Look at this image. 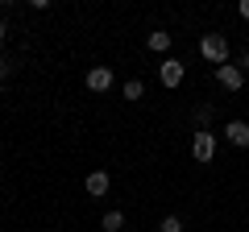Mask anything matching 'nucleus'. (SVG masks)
Listing matches in <instances>:
<instances>
[{
    "label": "nucleus",
    "instance_id": "f257e3e1",
    "mask_svg": "<svg viewBox=\"0 0 249 232\" xmlns=\"http://www.w3.org/2000/svg\"><path fill=\"white\" fill-rule=\"evenodd\" d=\"M199 54H204L208 63L224 66V63H229V42H224V33H204V37H199Z\"/></svg>",
    "mask_w": 249,
    "mask_h": 232
},
{
    "label": "nucleus",
    "instance_id": "f03ea898",
    "mask_svg": "<svg viewBox=\"0 0 249 232\" xmlns=\"http://www.w3.org/2000/svg\"><path fill=\"white\" fill-rule=\"evenodd\" d=\"M216 133H208V129H196V137H191V158L199 162V166H208V162L216 158Z\"/></svg>",
    "mask_w": 249,
    "mask_h": 232
},
{
    "label": "nucleus",
    "instance_id": "7ed1b4c3",
    "mask_svg": "<svg viewBox=\"0 0 249 232\" xmlns=\"http://www.w3.org/2000/svg\"><path fill=\"white\" fill-rule=\"evenodd\" d=\"M216 79H220L224 91H241V87H245V71H241V66H229V63L216 66Z\"/></svg>",
    "mask_w": 249,
    "mask_h": 232
},
{
    "label": "nucleus",
    "instance_id": "20e7f679",
    "mask_svg": "<svg viewBox=\"0 0 249 232\" xmlns=\"http://www.w3.org/2000/svg\"><path fill=\"white\" fill-rule=\"evenodd\" d=\"M183 63H178V58H166V63L158 66V79H162V87H178V83H183Z\"/></svg>",
    "mask_w": 249,
    "mask_h": 232
},
{
    "label": "nucleus",
    "instance_id": "39448f33",
    "mask_svg": "<svg viewBox=\"0 0 249 232\" xmlns=\"http://www.w3.org/2000/svg\"><path fill=\"white\" fill-rule=\"evenodd\" d=\"M224 137H229V145H237V149H249V125L245 120H229V125H224Z\"/></svg>",
    "mask_w": 249,
    "mask_h": 232
},
{
    "label": "nucleus",
    "instance_id": "423d86ee",
    "mask_svg": "<svg viewBox=\"0 0 249 232\" xmlns=\"http://www.w3.org/2000/svg\"><path fill=\"white\" fill-rule=\"evenodd\" d=\"M88 87L91 91H108L112 87V66H91L88 71Z\"/></svg>",
    "mask_w": 249,
    "mask_h": 232
},
{
    "label": "nucleus",
    "instance_id": "0eeeda50",
    "mask_svg": "<svg viewBox=\"0 0 249 232\" xmlns=\"http://www.w3.org/2000/svg\"><path fill=\"white\" fill-rule=\"evenodd\" d=\"M83 187H88V195H96V199H100V195H108V170H91Z\"/></svg>",
    "mask_w": 249,
    "mask_h": 232
},
{
    "label": "nucleus",
    "instance_id": "6e6552de",
    "mask_svg": "<svg viewBox=\"0 0 249 232\" xmlns=\"http://www.w3.org/2000/svg\"><path fill=\"white\" fill-rule=\"evenodd\" d=\"M145 46H150V50H170V33L166 29H154V33L145 37Z\"/></svg>",
    "mask_w": 249,
    "mask_h": 232
},
{
    "label": "nucleus",
    "instance_id": "1a4fd4ad",
    "mask_svg": "<svg viewBox=\"0 0 249 232\" xmlns=\"http://www.w3.org/2000/svg\"><path fill=\"white\" fill-rule=\"evenodd\" d=\"M100 224H104V232H121L124 228V212H104V220H100Z\"/></svg>",
    "mask_w": 249,
    "mask_h": 232
},
{
    "label": "nucleus",
    "instance_id": "9d476101",
    "mask_svg": "<svg viewBox=\"0 0 249 232\" xmlns=\"http://www.w3.org/2000/svg\"><path fill=\"white\" fill-rule=\"evenodd\" d=\"M124 99H145V83L142 79H129V83H124Z\"/></svg>",
    "mask_w": 249,
    "mask_h": 232
},
{
    "label": "nucleus",
    "instance_id": "9b49d317",
    "mask_svg": "<svg viewBox=\"0 0 249 232\" xmlns=\"http://www.w3.org/2000/svg\"><path fill=\"white\" fill-rule=\"evenodd\" d=\"M158 232H183V220H178V215H162Z\"/></svg>",
    "mask_w": 249,
    "mask_h": 232
},
{
    "label": "nucleus",
    "instance_id": "f8f14e48",
    "mask_svg": "<svg viewBox=\"0 0 249 232\" xmlns=\"http://www.w3.org/2000/svg\"><path fill=\"white\" fill-rule=\"evenodd\" d=\"M191 116H196V125H204V120H212V104H199V108H196Z\"/></svg>",
    "mask_w": 249,
    "mask_h": 232
},
{
    "label": "nucleus",
    "instance_id": "ddd939ff",
    "mask_svg": "<svg viewBox=\"0 0 249 232\" xmlns=\"http://www.w3.org/2000/svg\"><path fill=\"white\" fill-rule=\"evenodd\" d=\"M9 75H13V63L4 58V54H0V79H9Z\"/></svg>",
    "mask_w": 249,
    "mask_h": 232
},
{
    "label": "nucleus",
    "instance_id": "4468645a",
    "mask_svg": "<svg viewBox=\"0 0 249 232\" xmlns=\"http://www.w3.org/2000/svg\"><path fill=\"white\" fill-rule=\"evenodd\" d=\"M241 17H245V21H249V0H241Z\"/></svg>",
    "mask_w": 249,
    "mask_h": 232
},
{
    "label": "nucleus",
    "instance_id": "2eb2a0df",
    "mask_svg": "<svg viewBox=\"0 0 249 232\" xmlns=\"http://www.w3.org/2000/svg\"><path fill=\"white\" fill-rule=\"evenodd\" d=\"M4 33H9V29H4V21H0V46H4Z\"/></svg>",
    "mask_w": 249,
    "mask_h": 232
}]
</instances>
